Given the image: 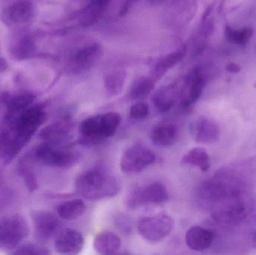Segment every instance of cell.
Wrapping results in <instances>:
<instances>
[{"instance_id": "1", "label": "cell", "mask_w": 256, "mask_h": 255, "mask_svg": "<svg viewBox=\"0 0 256 255\" xmlns=\"http://www.w3.org/2000/svg\"><path fill=\"white\" fill-rule=\"evenodd\" d=\"M46 111L32 104L13 115H4L0 128V159L10 163L26 146L46 121Z\"/></svg>"}, {"instance_id": "2", "label": "cell", "mask_w": 256, "mask_h": 255, "mask_svg": "<svg viewBox=\"0 0 256 255\" xmlns=\"http://www.w3.org/2000/svg\"><path fill=\"white\" fill-rule=\"evenodd\" d=\"M76 193L90 201L115 197L120 184L112 175L100 169H90L79 175L75 181Z\"/></svg>"}, {"instance_id": "3", "label": "cell", "mask_w": 256, "mask_h": 255, "mask_svg": "<svg viewBox=\"0 0 256 255\" xmlns=\"http://www.w3.org/2000/svg\"><path fill=\"white\" fill-rule=\"evenodd\" d=\"M121 122V115L117 112L93 115L80 123V134L84 142H98L112 137Z\"/></svg>"}, {"instance_id": "4", "label": "cell", "mask_w": 256, "mask_h": 255, "mask_svg": "<svg viewBox=\"0 0 256 255\" xmlns=\"http://www.w3.org/2000/svg\"><path fill=\"white\" fill-rule=\"evenodd\" d=\"M30 235V226L24 216L10 214L0 218V250L14 251Z\"/></svg>"}, {"instance_id": "5", "label": "cell", "mask_w": 256, "mask_h": 255, "mask_svg": "<svg viewBox=\"0 0 256 255\" xmlns=\"http://www.w3.org/2000/svg\"><path fill=\"white\" fill-rule=\"evenodd\" d=\"M174 227L172 217L164 214L141 217L137 224L140 236L150 243L164 241L171 235Z\"/></svg>"}, {"instance_id": "6", "label": "cell", "mask_w": 256, "mask_h": 255, "mask_svg": "<svg viewBox=\"0 0 256 255\" xmlns=\"http://www.w3.org/2000/svg\"><path fill=\"white\" fill-rule=\"evenodd\" d=\"M34 155L42 164L57 169L70 167L76 160V154L62 145L46 142L36 147Z\"/></svg>"}, {"instance_id": "7", "label": "cell", "mask_w": 256, "mask_h": 255, "mask_svg": "<svg viewBox=\"0 0 256 255\" xmlns=\"http://www.w3.org/2000/svg\"><path fill=\"white\" fill-rule=\"evenodd\" d=\"M168 199L166 187L160 181H154L134 189L128 197L130 208H138L150 205H160Z\"/></svg>"}, {"instance_id": "8", "label": "cell", "mask_w": 256, "mask_h": 255, "mask_svg": "<svg viewBox=\"0 0 256 255\" xmlns=\"http://www.w3.org/2000/svg\"><path fill=\"white\" fill-rule=\"evenodd\" d=\"M156 160L152 150L142 145H136L128 148L122 156L121 170L128 175L136 174L147 169Z\"/></svg>"}, {"instance_id": "9", "label": "cell", "mask_w": 256, "mask_h": 255, "mask_svg": "<svg viewBox=\"0 0 256 255\" xmlns=\"http://www.w3.org/2000/svg\"><path fill=\"white\" fill-rule=\"evenodd\" d=\"M32 223L34 235L40 241H50L60 232L61 223L55 214L46 211H34L31 213Z\"/></svg>"}, {"instance_id": "10", "label": "cell", "mask_w": 256, "mask_h": 255, "mask_svg": "<svg viewBox=\"0 0 256 255\" xmlns=\"http://www.w3.org/2000/svg\"><path fill=\"white\" fill-rule=\"evenodd\" d=\"M85 240L80 232L73 229L60 231L56 237V251L61 255H78L84 250Z\"/></svg>"}, {"instance_id": "11", "label": "cell", "mask_w": 256, "mask_h": 255, "mask_svg": "<svg viewBox=\"0 0 256 255\" xmlns=\"http://www.w3.org/2000/svg\"><path fill=\"white\" fill-rule=\"evenodd\" d=\"M34 6L28 1H19L3 10L1 19L6 25H22L34 17Z\"/></svg>"}, {"instance_id": "12", "label": "cell", "mask_w": 256, "mask_h": 255, "mask_svg": "<svg viewBox=\"0 0 256 255\" xmlns=\"http://www.w3.org/2000/svg\"><path fill=\"white\" fill-rule=\"evenodd\" d=\"M72 121L68 116H62L44 127L40 132L43 142L62 145L70 134Z\"/></svg>"}, {"instance_id": "13", "label": "cell", "mask_w": 256, "mask_h": 255, "mask_svg": "<svg viewBox=\"0 0 256 255\" xmlns=\"http://www.w3.org/2000/svg\"><path fill=\"white\" fill-rule=\"evenodd\" d=\"M214 240L212 231L201 226H192L185 235L186 246L192 251L204 252L212 247Z\"/></svg>"}, {"instance_id": "14", "label": "cell", "mask_w": 256, "mask_h": 255, "mask_svg": "<svg viewBox=\"0 0 256 255\" xmlns=\"http://www.w3.org/2000/svg\"><path fill=\"white\" fill-rule=\"evenodd\" d=\"M194 139L198 143L210 144L220 137V127L216 121L208 118H200L192 127Z\"/></svg>"}, {"instance_id": "15", "label": "cell", "mask_w": 256, "mask_h": 255, "mask_svg": "<svg viewBox=\"0 0 256 255\" xmlns=\"http://www.w3.org/2000/svg\"><path fill=\"white\" fill-rule=\"evenodd\" d=\"M96 253L100 255H115L120 251L122 241L116 234L103 232L96 235L93 244Z\"/></svg>"}, {"instance_id": "16", "label": "cell", "mask_w": 256, "mask_h": 255, "mask_svg": "<svg viewBox=\"0 0 256 255\" xmlns=\"http://www.w3.org/2000/svg\"><path fill=\"white\" fill-rule=\"evenodd\" d=\"M204 78L198 71L192 73L188 82L186 95L182 101V108L184 111H189L198 101L204 89Z\"/></svg>"}, {"instance_id": "17", "label": "cell", "mask_w": 256, "mask_h": 255, "mask_svg": "<svg viewBox=\"0 0 256 255\" xmlns=\"http://www.w3.org/2000/svg\"><path fill=\"white\" fill-rule=\"evenodd\" d=\"M178 130L173 124H162L156 126L150 133V140L158 147H170L177 142Z\"/></svg>"}, {"instance_id": "18", "label": "cell", "mask_w": 256, "mask_h": 255, "mask_svg": "<svg viewBox=\"0 0 256 255\" xmlns=\"http://www.w3.org/2000/svg\"><path fill=\"white\" fill-rule=\"evenodd\" d=\"M6 112L4 115H13L22 112L34 104V96L30 93H22L4 97Z\"/></svg>"}, {"instance_id": "19", "label": "cell", "mask_w": 256, "mask_h": 255, "mask_svg": "<svg viewBox=\"0 0 256 255\" xmlns=\"http://www.w3.org/2000/svg\"><path fill=\"white\" fill-rule=\"evenodd\" d=\"M86 205L80 199H73L63 202L57 206L58 217L67 221H73L80 218L85 213Z\"/></svg>"}, {"instance_id": "20", "label": "cell", "mask_w": 256, "mask_h": 255, "mask_svg": "<svg viewBox=\"0 0 256 255\" xmlns=\"http://www.w3.org/2000/svg\"><path fill=\"white\" fill-rule=\"evenodd\" d=\"M182 163L191 165L206 172L210 167V160L207 151L202 148H194L190 150L182 159Z\"/></svg>"}, {"instance_id": "21", "label": "cell", "mask_w": 256, "mask_h": 255, "mask_svg": "<svg viewBox=\"0 0 256 255\" xmlns=\"http://www.w3.org/2000/svg\"><path fill=\"white\" fill-rule=\"evenodd\" d=\"M254 34V29L250 27H246L242 29L236 30L226 25L225 35L227 40L232 43L239 45H245L250 41Z\"/></svg>"}, {"instance_id": "22", "label": "cell", "mask_w": 256, "mask_h": 255, "mask_svg": "<svg viewBox=\"0 0 256 255\" xmlns=\"http://www.w3.org/2000/svg\"><path fill=\"white\" fill-rule=\"evenodd\" d=\"M155 107L161 113L171 110L176 103V95L171 90H164L158 92L154 98Z\"/></svg>"}, {"instance_id": "23", "label": "cell", "mask_w": 256, "mask_h": 255, "mask_svg": "<svg viewBox=\"0 0 256 255\" xmlns=\"http://www.w3.org/2000/svg\"><path fill=\"white\" fill-rule=\"evenodd\" d=\"M16 199V192L0 178V213L12 208Z\"/></svg>"}, {"instance_id": "24", "label": "cell", "mask_w": 256, "mask_h": 255, "mask_svg": "<svg viewBox=\"0 0 256 255\" xmlns=\"http://www.w3.org/2000/svg\"><path fill=\"white\" fill-rule=\"evenodd\" d=\"M154 82L147 78L138 79L131 88L130 95L134 100L144 98L154 88Z\"/></svg>"}, {"instance_id": "25", "label": "cell", "mask_w": 256, "mask_h": 255, "mask_svg": "<svg viewBox=\"0 0 256 255\" xmlns=\"http://www.w3.org/2000/svg\"><path fill=\"white\" fill-rule=\"evenodd\" d=\"M19 174L28 191L33 192L37 189L38 182L36 174L32 168L26 162L24 161L20 163Z\"/></svg>"}, {"instance_id": "26", "label": "cell", "mask_w": 256, "mask_h": 255, "mask_svg": "<svg viewBox=\"0 0 256 255\" xmlns=\"http://www.w3.org/2000/svg\"><path fill=\"white\" fill-rule=\"evenodd\" d=\"M33 50L34 44L32 40L28 37H24L15 43L12 49V53L18 59H24L30 57Z\"/></svg>"}, {"instance_id": "27", "label": "cell", "mask_w": 256, "mask_h": 255, "mask_svg": "<svg viewBox=\"0 0 256 255\" xmlns=\"http://www.w3.org/2000/svg\"><path fill=\"white\" fill-rule=\"evenodd\" d=\"M12 254L26 255H46L50 254L49 250L43 246L38 244H21L16 250H14Z\"/></svg>"}, {"instance_id": "28", "label": "cell", "mask_w": 256, "mask_h": 255, "mask_svg": "<svg viewBox=\"0 0 256 255\" xmlns=\"http://www.w3.org/2000/svg\"><path fill=\"white\" fill-rule=\"evenodd\" d=\"M124 84V77L122 74L109 76L105 82V87L110 96H115L121 91Z\"/></svg>"}, {"instance_id": "29", "label": "cell", "mask_w": 256, "mask_h": 255, "mask_svg": "<svg viewBox=\"0 0 256 255\" xmlns=\"http://www.w3.org/2000/svg\"><path fill=\"white\" fill-rule=\"evenodd\" d=\"M100 49L98 44H91L86 46L84 49H80L76 53V61L80 63H88L92 59L96 58L100 52Z\"/></svg>"}, {"instance_id": "30", "label": "cell", "mask_w": 256, "mask_h": 255, "mask_svg": "<svg viewBox=\"0 0 256 255\" xmlns=\"http://www.w3.org/2000/svg\"><path fill=\"white\" fill-rule=\"evenodd\" d=\"M150 109L146 103L140 102L135 103L130 109V117L134 120H142L147 118L149 115Z\"/></svg>"}, {"instance_id": "31", "label": "cell", "mask_w": 256, "mask_h": 255, "mask_svg": "<svg viewBox=\"0 0 256 255\" xmlns=\"http://www.w3.org/2000/svg\"><path fill=\"white\" fill-rule=\"evenodd\" d=\"M184 52L183 51H178L170 54L168 56L166 57L159 65L160 70H166L167 69L171 68L173 66L179 62L183 58Z\"/></svg>"}, {"instance_id": "32", "label": "cell", "mask_w": 256, "mask_h": 255, "mask_svg": "<svg viewBox=\"0 0 256 255\" xmlns=\"http://www.w3.org/2000/svg\"><path fill=\"white\" fill-rule=\"evenodd\" d=\"M111 0H91V4L90 7L91 10H93L92 17L93 19L98 16V14L102 13L110 2Z\"/></svg>"}, {"instance_id": "33", "label": "cell", "mask_w": 256, "mask_h": 255, "mask_svg": "<svg viewBox=\"0 0 256 255\" xmlns=\"http://www.w3.org/2000/svg\"><path fill=\"white\" fill-rule=\"evenodd\" d=\"M242 70V67L239 64H236V63H231L228 64L226 67V70L232 73H238Z\"/></svg>"}, {"instance_id": "34", "label": "cell", "mask_w": 256, "mask_h": 255, "mask_svg": "<svg viewBox=\"0 0 256 255\" xmlns=\"http://www.w3.org/2000/svg\"><path fill=\"white\" fill-rule=\"evenodd\" d=\"M136 1V0H126V2L122 6L121 10H120L121 14H124V13H127Z\"/></svg>"}, {"instance_id": "35", "label": "cell", "mask_w": 256, "mask_h": 255, "mask_svg": "<svg viewBox=\"0 0 256 255\" xmlns=\"http://www.w3.org/2000/svg\"><path fill=\"white\" fill-rule=\"evenodd\" d=\"M6 68V62L4 60L0 59V70H4Z\"/></svg>"}, {"instance_id": "36", "label": "cell", "mask_w": 256, "mask_h": 255, "mask_svg": "<svg viewBox=\"0 0 256 255\" xmlns=\"http://www.w3.org/2000/svg\"><path fill=\"white\" fill-rule=\"evenodd\" d=\"M252 244H254V247L256 249V231L254 233V237H252Z\"/></svg>"}, {"instance_id": "37", "label": "cell", "mask_w": 256, "mask_h": 255, "mask_svg": "<svg viewBox=\"0 0 256 255\" xmlns=\"http://www.w3.org/2000/svg\"><path fill=\"white\" fill-rule=\"evenodd\" d=\"M150 1H160V0H150Z\"/></svg>"}, {"instance_id": "38", "label": "cell", "mask_w": 256, "mask_h": 255, "mask_svg": "<svg viewBox=\"0 0 256 255\" xmlns=\"http://www.w3.org/2000/svg\"><path fill=\"white\" fill-rule=\"evenodd\" d=\"M254 88H256V83H255V85H254Z\"/></svg>"}]
</instances>
